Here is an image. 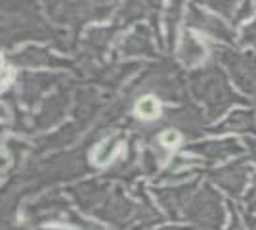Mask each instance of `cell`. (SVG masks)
<instances>
[{"mask_svg": "<svg viewBox=\"0 0 256 230\" xmlns=\"http://www.w3.org/2000/svg\"><path fill=\"white\" fill-rule=\"evenodd\" d=\"M138 110L144 117H151V115H155V113H157V104H155L151 98H146V100H142V102H140Z\"/></svg>", "mask_w": 256, "mask_h": 230, "instance_id": "6da1fadb", "label": "cell"}]
</instances>
